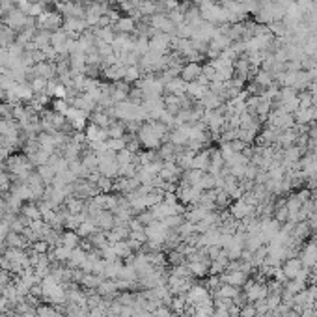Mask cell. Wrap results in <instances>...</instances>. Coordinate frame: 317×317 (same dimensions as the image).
I'll list each match as a JSON object with an SVG mask.
<instances>
[{"mask_svg": "<svg viewBox=\"0 0 317 317\" xmlns=\"http://www.w3.org/2000/svg\"><path fill=\"white\" fill-rule=\"evenodd\" d=\"M265 297V287L261 285H252L250 291H248V298L250 300H259V298Z\"/></svg>", "mask_w": 317, "mask_h": 317, "instance_id": "obj_6", "label": "cell"}, {"mask_svg": "<svg viewBox=\"0 0 317 317\" xmlns=\"http://www.w3.org/2000/svg\"><path fill=\"white\" fill-rule=\"evenodd\" d=\"M207 92H209V86H205V84H202L198 80L187 82V95H189L192 101H200Z\"/></svg>", "mask_w": 317, "mask_h": 317, "instance_id": "obj_3", "label": "cell"}, {"mask_svg": "<svg viewBox=\"0 0 317 317\" xmlns=\"http://www.w3.org/2000/svg\"><path fill=\"white\" fill-rule=\"evenodd\" d=\"M228 2H243V0H228Z\"/></svg>", "mask_w": 317, "mask_h": 317, "instance_id": "obj_9", "label": "cell"}, {"mask_svg": "<svg viewBox=\"0 0 317 317\" xmlns=\"http://www.w3.org/2000/svg\"><path fill=\"white\" fill-rule=\"evenodd\" d=\"M226 280H228L230 284H235V285H239V284H243V282H245V278H243V274H241V272H235V274L228 276Z\"/></svg>", "mask_w": 317, "mask_h": 317, "instance_id": "obj_8", "label": "cell"}, {"mask_svg": "<svg viewBox=\"0 0 317 317\" xmlns=\"http://www.w3.org/2000/svg\"><path fill=\"white\" fill-rule=\"evenodd\" d=\"M202 73H204V67H202L200 62H187L181 67L179 77L185 80V82H194V80H198L202 77Z\"/></svg>", "mask_w": 317, "mask_h": 317, "instance_id": "obj_1", "label": "cell"}, {"mask_svg": "<svg viewBox=\"0 0 317 317\" xmlns=\"http://www.w3.org/2000/svg\"><path fill=\"white\" fill-rule=\"evenodd\" d=\"M284 272L287 276H297L300 272V263L298 261H287V265L284 267Z\"/></svg>", "mask_w": 317, "mask_h": 317, "instance_id": "obj_7", "label": "cell"}, {"mask_svg": "<svg viewBox=\"0 0 317 317\" xmlns=\"http://www.w3.org/2000/svg\"><path fill=\"white\" fill-rule=\"evenodd\" d=\"M103 75H105L108 80H114V82L123 80V77H125V66H121V64H112V66H108L103 69Z\"/></svg>", "mask_w": 317, "mask_h": 317, "instance_id": "obj_4", "label": "cell"}, {"mask_svg": "<svg viewBox=\"0 0 317 317\" xmlns=\"http://www.w3.org/2000/svg\"><path fill=\"white\" fill-rule=\"evenodd\" d=\"M254 82L258 84V86H261L265 90V88H269V86H272V84H276V80H274V77H272V73L271 71H265V69H261L259 67L258 69V73L254 75Z\"/></svg>", "mask_w": 317, "mask_h": 317, "instance_id": "obj_5", "label": "cell"}, {"mask_svg": "<svg viewBox=\"0 0 317 317\" xmlns=\"http://www.w3.org/2000/svg\"><path fill=\"white\" fill-rule=\"evenodd\" d=\"M112 28L116 30V34H136V21L132 17H119L116 23L112 25Z\"/></svg>", "mask_w": 317, "mask_h": 317, "instance_id": "obj_2", "label": "cell"}]
</instances>
